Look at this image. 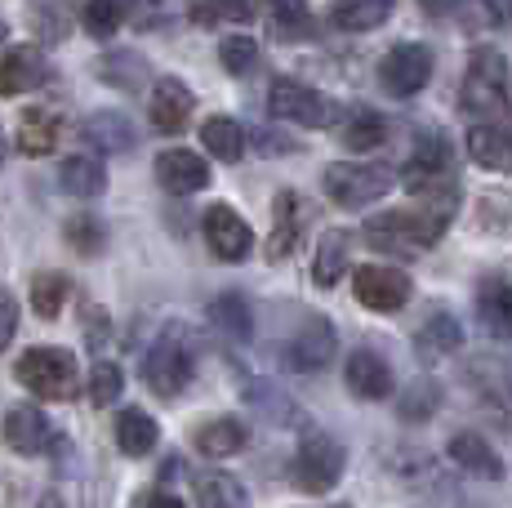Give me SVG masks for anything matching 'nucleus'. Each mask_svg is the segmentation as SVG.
Returning <instances> with one entry per match:
<instances>
[{"mask_svg":"<svg viewBox=\"0 0 512 508\" xmlns=\"http://www.w3.org/2000/svg\"><path fill=\"white\" fill-rule=\"evenodd\" d=\"M383 139H388V121H383L379 112H370V107L348 112V121L339 125V143H343V148H352V152L383 148Z\"/></svg>","mask_w":512,"mask_h":508,"instance_id":"nucleus-28","label":"nucleus"},{"mask_svg":"<svg viewBox=\"0 0 512 508\" xmlns=\"http://www.w3.org/2000/svg\"><path fill=\"white\" fill-rule=\"evenodd\" d=\"M81 23H85V32H90L94 41H103V36H112L116 27L125 23V9L112 5V0H94V5L81 9Z\"/></svg>","mask_w":512,"mask_h":508,"instance_id":"nucleus-41","label":"nucleus"},{"mask_svg":"<svg viewBox=\"0 0 512 508\" xmlns=\"http://www.w3.org/2000/svg\"><path fill=\"white\" fill-rule=\"evenodd\" d=\"M321 508H352V504H321Z\"/></svg>","mask_w":512,"mask_h":508,"instance_id":"nucleus-51","label":"nucleus"},{"mask_svg":"<svg viewBox=\"0 0 512 508\" xmlns=\"http://www.w3.org/2000/svg\"><path fill=\"white\" fill-rule=\"evenodd\" d=\"M174 473H179V459H174V455H170V459H165V464H161V477H165V482H170V477H174Z\"/></svg>","mask_w":512,"mask_h":508,"instance_id":"nucleus-48","label":"nucleus"},{"mask_svg":"<svg viewBox=\"0 0 512 508\" xmlns=\"http://www.w3.org/2000/svg\"><path fill=\"white\" fill-rule=\"evenodd\" d=\"M343 464H348V455H343L339 437H330L326 428H308L299 437V451H294V486L308 495H326L339 486Z\"/></svg>","mask_w":512,"mask_h":508,"instance_id":"nucleus-3","label":"nucleus"},{"mask_svg":"<svg viewBox=\"0 0 512 508\" xmlns=\"http://www.w3.org/2000/svg\"><path fill=\"white\" fill-rule=\"evenodd\" d=\"M401 183H406L410 192H450L455 183H450V143L441 139V134H423L415 156H410V165L401 170Z\"/></svg>","mask_w":512,"mask_h":508,"instance_id":"nucleus-12","label":"nucleus"},{"mask_svg":"<svg viewBox=\"0 0 512 508\" xmlns=\"http://www.w3.org/2000/svg\"><path fill=\"white\" fill-rule=\"evenodd\" d=\"M5 156H9V143H5V130H0V165H5Z\"/></svg>","mask_w":512,"mask_h":508,"instance_id":"nucleus-49","label":"nucleus"},{"mask_svg":"<svg viewBox=\"0 0 512 508\" xmlns=\"http://www.w3.org/2000/svg\"><path fill=\"white\" fill-rule=\"evenodd\" d=\"M379 81H383V90H388L392 99H415L423 85L432 81L428 45H415V41L392 45L388 58H383V67H379Z\"/></svg>","mask_w":512,"mask_h":508,"instance_id":"nucleus-8","label":"nucleus"},{"mask_svg":"<svg viewBox=\"0 0 512 508\" xmlns=\"http://www.w3.org/2000/svg\"><path fill=\"white\" fill-rule=\"evenodd\" d=\"M352 290L370 312H397L410 299V277L401 268H388V263H361L352 272Z\"/></svg>","mask_w":512,"mask_h":508,"instance_id":"nucleus-9","label":"nucleus"},{"mask_svg":"<svg viewBox=\"0 0 512 508\" xmlns=\"http://www.w3.org/2000/svg\"><path fill=\"white\" fill-rule=\"evenodd\" d=\"M219 63L228 67L232 76H250V72H254V63H259V41H254V36H245V32L223 36V45H219Z\"/></svg>","mask_w":512,"mask_h":508,"instance_id":"nucleus-38","label":"nucleus"},{"mask_svg":"<svg viewBox=\"0 0 512 508\" xmlns=\"http://www.w3.org/2000/svg\"><path fill=\"white\" fill-rule=\"evenodd\" d=\"M201 232H205L210 250L219 254L223 263H245L250 259V250H254L250 223H245L232 205H210V210L201 214Z\"/></svg>","mask_w":512,"mask_h":508,"instance_id":"nucleus-11","label":"nucleus"},{"mask_svg":"<svg viewBox=\"0 0 512 508\" xmlns=\"http://www.w3.org/2000/svg\"><path fill=\"white\" fill-rule=\"evenodd\" d=\"M196 508H250V495L232 473H201L196 477Z\"/></svg>","mask_w":512,"mask_h":508,"instance_id":"nucleus-33","label":"nucleus"},{"mask_svg":"<svg viewBox=\"0 0 512 508\" xmlns=\"http://www.w3.org/2000/svg\"><path fill=\"white\" fill-rule=\"evenodd\" d=\"M156 437H161V428H156V419L147 415V410H121V419H116V446H121L125 455H147L156 446Z\"/></svg>","mask_w":512,"mask_h":508,"instance_id":"nucleus-34","label":"nucleus"},{"mask_svg":"<svg viewBox=\"0 0 512 508\" xmlns=\"http://www.w3.org/2000/svg\"><path fill=\"white\" fill-rule=\"evenodd\" d=\"M415 344H419V353L423 361H437V357H450L459 344H464V326H459L455 317H450L446 308H437L428 321L419 326V335H415Z\"/></svg>","mask_w":512,"mask_h":508,"instance_id":"nucleus-25","label":"nucleus"},{"mask_svg":"<svg viewBox=\"0 0 512 508\" xmlns=\"http://www.w3.org/2000/svg\"><path fill=\"white\" fill-rule=\"evenodd\" d=\"M192 90H187L183 81H174V76H161V81L152 85V103H147V116H152V130L161 134H179L187 125V116H192Z\"/></svg>","mask_w":512,"mask_h":508,"instance_id":"nucleus-17","label":"nucleus"},{"mask_svg":"<svg viewBox=\"0 0 512 508\" xmlns=\"http://www.w3.org/2000/svg\"><path fill=\"white\" fill-rule=\"evenodd\" d=\"M348 250H352V232L348 228H326L317 241V259H312V281L321 290L339 286V277L348 272Z\"/></svg>","mask_w":512,"mask_h":508,"instance_id":"nucleus-22","label":"nucleus"},{"mask_svg":"<svg viewBox=\"0 0 512 508\" xmlns=\"http://www.w3.org/2000/svg\"><path fill=\"white\" fill-rule=\"evenodd\" d=\"M459 205V192L450 197L428 201L423 210H388L366 219V241L383 254H401V259H415V254L432 250L441 241V232L450 228V214Z\"/></svg>","mask_w":512,"mask_h":508,"instance_id":"nucleus-1","label":"nucleus"},{"mask_svg":"<svg viewBox=\"0 0 512 508\" xmlns=\"http://www.w3.org/2000/svg\"><path fill=\"white\" fill-rule=\"evenodd\" d=\"M334 353H339L334 326L326 317H308L299 330H294L290 344H285V366L290 370H326Z\"/></svg>","mask_w":512,"mask_h":508,"instance_id":"nucleus-13","label":"nucleus"},{"mask_svg":"<svg viewBox=\"0 0 512 508\" xmlns=\"http://www.w3.org/2000/svg\"><path fill=\"white\" fill-rule=\"evenodd\" d=\"M58 188H63L67 197H81V201L98 197V192L107 188L103 161H98V156H67L63 170H58Z\"/></svg>","mask_w":512,"mask_h":508,"instance_id":"nucleus-26","label":"nucleus"},{"mask_svg":"<svg viewBox=\"0 0 512 508\" xmlns=\"http://www.w3.org/2000/svg\"><path fill=\"white\" fill-rule=\"evenodd\" d=\"M58 134H63V116L54 107H23V116H18V152L49 156L58 148Z\"/></svg>","mask_w":512,"mask_h":508,"instance_id":"nucleus-20","label":"nucleus"},{"mask_svg":"<svg viewBox=\"0 0 512 508\" xmlns=\"http://www.w3.org/2000/svg\"><path fill=\"white\" fill-rule=\"evenodd\" d=\"M14 379L45 402H72L81 370H76V357L67 348H27L14 361Z\"/></svg>","mask_w":512,"mask_h":508,"instance_id":"nucleus-2","label":"nucleus"},{"mask_svg":"<svg viewBox=\"0 0 512 508\" xmlns=\"http://www.w3.org/2000/svg\"><path fill=\"white\" fill-rule=\"evenodd\" d=\"M192 442L205 459H228L250 442V428H245L241 419H210V424H201L192 433Z\"/></svg>","mask_w":512,"mask_h":508,"instance_id":"nucleus-24","label":"nucleus"},{"mask_svg":"<svg viewBox=\"0 0 512 508\" xmlns=\"http://www.w3.org/2000/svg\"><path fill=\"white\" fill-rule=\"evenodd\" d=\"M254 9L250 5H232V9H219V5H196L192 9V23L210 27V23H250Z\"/></svg>","mask_w":512,"mask_h":508,"instance_id":"nucleus-43","label":"nucleus"},{"mask_svg":"<svg viewBox=\"0 0 512 508\" xmlns=\"http://www.w3.org/2000/svg\"><path fill=\"white\" fill-rule=\"evenodd\" d=\"M121 388H125L121 370H116L112 361H94V370H90V402L94 406H112L116 397H121Z\"/></svg>","mask_w":512,"mask_h":508,"instance_id":"nucleus-42","label":"nucleus"},{"mask_svg":"<svg viewBox=\"0 0 512 508\" xmlns=\"http://www.w3.org/2000/svg\"><path fill=\"white\" fill-rule=\"evenodd\" d=\"M201 143H205V152L228 161V165L245 156V130H241V121H232V116H210V121L201 125Z\"/></svg>","mask_w":512,"mask_h":508,"instance_id":"nucleus-32","label":"nucleus"},{"mask_svg":"<svg viewBox=\"0 0 512 508\" xmlns=\"http://www.w3.org/2000/svg\"><path fill=\"white\" fill-rule=\"evenodd\" d=\"M156 183L165 192H174V197H192V192L210 188V165H205V156L187 148H170L156 156Z\"/></svg>","mask_w":512,"mask_h":508,"instance_id":"nucleus-14","label":"nucleus"},{"mask_svg":"<svg viewBox=\"0 0 512 508\" xmlns=\"http://www.w3.org/2000/svg\"><path fill=\"white\" fill-rule=\"evenodd\" d=\"M388 14H392L388 0H348V5L330 9V23L339 32H370V27L388 23Z\"/></svg>","mask_w":512,"mask_h":508,"instance_id":"nucleus-35","label":"nucleus"},{"mask_svg":"<svg viewBox=\"0 0 512 508\" xmlns=\"http://www.w3.org/2000/svg\"><path fill=\"white\" fill-rule=\"evenodd\" d=\"M143 379H147V388H152L161 402L183 397V388L192 384V353H187V344L179 339V330H165V335L147 348Z\"/></svg>","mask_w":512,"mask_h":508,"instance_id":"nucleus-6","label":"nucleus"},{"mask_svg":"<svg viewBox=\"0 0 512 508\" xmlns=\"http://www.w3.org/2000/svg\"><path fill=\"white\" fill-rule=\"evenodd\" d=\"M263 152H294V139H285V134H272V130H263V143H259Z\"/></svg>","mask_w":512,"mask_h":508,"instance_id":"nucleus-47","label":"nucleus"},{"mask_svg":"<svg viewBox=\"0 0 512 508\" xmlns=\"http://www.w3.org/2000/svg\"><path fill=\"white\" fill-rule=\"evenodd\" d=\"M210 326L219 330V335H228L232 344H245V339L254 335V317H250V304H245L241 295H219L210 304Z\"/></svg>","mask_w":512,"mask_h":508,"instance_id":"nucleus-30","label":"nucleus"},{"mask_svg":"<svg viewBox=\"0 0 512 508\" xmlns=\"http://www.w3.org/2000/svg\"><path fill=\"white\" fill-rule=\"evenodd\" d=\"M326 197L343 210H361V205H374L392 192L397 174L388 165H352V161H334L326 165Z\"/></svg>","mask_w":512,"mask_h":508,"instance_id":"nucleus-5","label":"nucleus"},{"mask_svg":"<svg viewBox=\"0 0 512 508\" xmlns=\"http://www.w3.org/2000/svg\"><path fill=\"white\" fill-rule=\"evenodd\" d=\"M446 451L472 477H486V482H499V477H504V464H499V455L490 451V442L481 433H455Z\"/></svg>","mask_w":512,"mask_h":508,"instance_id":"nucleus-23","label":"nucleus"},{"mask_svg":"<svg viewBox=\"0 0 512 508\" xmlns=\"http://www.w3.org/2000/svg\"><path fill=\"white\" fill-rule=\"evenodd\" d=\"M32 18H36V27H41V41L45 45H58V41H67V14L63 9H32Z\"/></svg>","mask_w":512,"mask_h":508,"instance_id":"nucleus-44","label":"nucleus"},{"mask_svg":"<svg viewBox=\"0 0 512 508\" xmlns=\"http://www.w3.org/2000/svg\"><path fill=\"white\" fill-rule=\"evenodd\" d=\"M14 335H18V304H14V295L0 290V353L14 344Z\"/></svg>","mask_w":512,"mask_h":508,"instance_id":"nucleus-45","label":"nucleus"},{"mask_svg":"<svg viewBox=\"0 0 512 508\" xmlns=\"http://www.w3.org/2000/svg\"><path fill=\"white\" fill-rule=\"evenodd\" d=\"M437 406H441V388L432 384V379H415V384L397 397L401 419H410V424H415V419H428Z\"/></svg>","mask_w":512,"mask_h":508,"instance_id":"nucleus-39","label":"nucleus"},{"mask_svg":"<svg viewBox=\"0 0 512 508\" xmlns=\"http://www.w3.org/2000/svg\"><path fill=\"white\" fill-rule=\"evenodd\" d=\"M63 237L72 241V250L76 254H98L103 250V223L94 219V214H72V219H67V228H63Z\"/></svg>","mask_w":512,"mask_h":508,"instance_id":"nucleus-40","label":"nucleus"},{"mask_svg":"<svg viewBox=\"0 0 512 508\" xmlns=\"http://www.w3.org/2000/svg\"><path fill=\"white\" fill-rule=\"evenodd\" d=\"M45 81H49V67H45L41 50H9L0 58V94H5V99L41 90Z\"/></svg>","mask_w":512,"mask_h":508,"instance_id":"nucleus-19","label":"nucleus"},{"mask_svg":"<svg viewBox=\"0 0 512 508\" xmlns=\"http://www.w3.org/2000/svg\"><path fill=\"white\" fill-rule=\"evenodd\" d=\"M459 103H464V112H508V63L499 50H490V45H481V50H472L468 58V72H464V90H459Z\"/></svg>","mask_w":512,"mask_h":508,"instance_id":"nucleus-4","label":"nucleus"},{"mask_svg":"<svg viewBox=\"0 0 512 508\" xmlns=\"http://www.w3.org/2000/svg\"><path fill=\"white\" fill-rule=\"evenodd\" d=\"M81 139L98 152H130L139 143V130L130 125V116L121 112H94L81 121Z\"/></svg>","mask_w":512,"mask_h":508,"instance_id":"nucleus-21","label":"nucleus"},{"mask_svg":"<svg viewBox=\"0 0 512 508\" xmlns=\"http://www.w3.org/2000/svg\"><path fill=\"white\" fill-rule=\"evenodd\" d=\"M343 379H348V388L361 397V402H383V397H392V366L379 353H370V348L348 353Z\"/></svg>","mask_w":512,"mask_h":508,"instance_id":"nucleus-18","label":"nucleus"},{"mask_svg":"<svg viewBox=\"0 0 512 508\" xmlns=\"http://www.w3.org/2000/svg\"><path fill=\"white\" fill-rule=\"evenodd\" d=\"M272 36L277 41H303V36H312L317 32V18H312V9L308 5H294V0H285V5L272 9Z\"/></svg>","mask_w":512,"mask_h":508,"instance_id":"nucleus-37","label":"nucleus"},{"mask_svg":"<svg viewBox=\"0 0 512 508\" xmlns=\"http://www.w3.org/2000/svg\"><path fill=\"white\" fill-rule=\"evenodd\" d=\"M312 201L308 197H299V192H277V205H272V237H268V263H281V259H290L294 250H299V241H303V232H308V223H312Z\"/></svg>","mask_w":512,"mask_h":508,"instance_id":"nucleus-10","label":"nucleus"},{"mask_svg":"<svg viewBox=\"0 0 512 508\" xmlns=\"http://www.w3.org/2000/svg\"><path fill=\"white\" fill-rule=\"evenodd\" d=\"M98 81L116 85V90H139V85L147 81V58L134 54V50H112L98 58Z\"/></svg>","mask_w":512,"mask_h":508,"instance_id":"nucleus-31","label":"nucleus"},{"mask_svg":"<svg viewBox=\"0 0 512 508\" xmlns=\"http://www.w3.org/2000/svg\"><path fill=\"white\" fill-rule=\"evenodd\" d=\"M245 402H250L254 410H259L268 424H277V428H303L308 433V419H303V410L290 402V397H281L277 388H268V384H250V393H245Z\"/></svg>","mask_w":512,"mask_h":508,"instance_id":"nucleus-29","label":"nucleus"},{"mask_svg":"<svg viewBox=\"0 0 512 508\" xmlns=\"http://www.w3.org/2000/svg\"><path fill=\"white\" fill-rule=\"evenodd\" d=\"M67 299H72V281H67L63 272H41V277L32 281V312L36 317L54 321Z\"/></svg>","mask_w":512,"mask_h":508,"instance_id":"nucleus-36","label":"nucleus"},{"mask_svg":"<svg viewBox=\"0 0 512 508\" xmlns=\"http://www.w3.org/2000/svg\"><path fill=\"white\" fill-rule=\"evenodd\" d=\"M468 156L481 170H512V107L499 121L490 125H472L468 130Z\"/></svg>","mask_w":512,"mask_h":508,"instance_id":"nucleus-15","label":"nucleus"},{"mask_svg":"<svg viewBox=\"0 0 512 508\" xmlns=\"http://www.w3.org/2000/svg\"><path fill=\"white\" fill-rule=\"evenodd\" d=\"M5 36H9V23H5V18H0V41H5Z\"/></svg>","mask_w":512,"mask_h":508,"instance_id":"nucleus-50","label":"nucleus"},{"mask_svg":"<svg viewBox=\"0 0 512 508\" xmlns=\"http://www.w3.org/2000/svg\"><path fill=\"white\" fill-rule=\"evenodd\" d=\"M5 446H9V451H18V455H41V451H49V446H58L54 442V424L45 419V410L9 406V415H5Z\"/></svg>","mask_w":512,"mask_h":508,"instance_id":"nucleus-16","label":"nucleus"},{"mask_svg":"<svg viewBox=\"0 0 512 508\" xmlns=\"http://www.w3.org/2000/svg\"><path fill=\"white\" fill-rule=\"evenodd\" d=\"M139 508H183V500L170 491H161V486H152V491L139 495Z\"/></svg>","mask_w":512,"mask_h":508,"instance_id":"nucleus-46","label":"nucleus"},{"mask_svg":"<svg viewBox=\"0 0 512 508\" xmlns=\"http://www.w3.org/2000/svg\"><path fill=\"white\" fill-rule=\"evenodd\" d=\"M268 107L281 116V121L308 125V130H330V125H339V116H343V107L334 103L330 94L312 90V85H299V81H272Z\"/></svg>","mask_w":512,"mask_h":508,"instance_id":"nucleus-7","label":"nucleus"},{"mask_svg":"<svg viewBox=\"0 0 512 508\" xmlns=\"http://www.w3.org/2000/svg\"><path fill=\"white\" fill-rule=\"evenodd\" d=\"M477 317L490 335L512 339V281H486L477 290Z\"/></svg>","mask_w":512,"mask_h":508,"instance_id":"nucleus-27","label":"nucleus"}]
</instances>
